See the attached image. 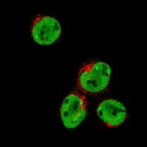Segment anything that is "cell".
Returning a JSON list of instances; mask_svg holds the SVG:
<instances>
[{
  "instance_id": "cell-1",
  "label": "cell",
  "mask_w": 147,
  "mask_h": 147,
  "mask_svg": "<svg viewBox=\"0 0 147 147\" xmlns=\"http://www.w3.org/2000/svg\"><path fill=\"white\" fill-rule=\"evenodd\" d=\"M110 78L111 69L108 64L93 61L80 68L77 80V87L88 95H99L107 91Z\"/></svg>"
},
{
  "instance_id": "cell-2",
  "label": "cell",
  "mask_w": 147,
  "mask_h": 147,
  "mask_svg": "<svg viewBox=\"0 0 147 147\" xmlns=\"http://www.w3.org/2000/svg\"><path fill=\"white\" fill-rule=\"evenodd\" d=\"M87 113L86 98L75 91L66 96L60 106V117L64 126L68 129H74L80 125Z\"/></svg>"
},
{
  "instance_id": "cell-3",
  "label": "cell",
  "mask_w": 147,
  "mask_h": 147,
  "mask_svg": "<svg viewBox=\"0 0 147 147\" xmlns=\"http://www.w3.org/2000/svg\"><path fill=\"white\" fill-rule=\"evenodd\" d=\"M31 35L37 44L49 46L60 40L62 29L56 18L38 14L32 21Z\"/></svg>"
},
{
  "instance_id": "cell-4",
  "label": "cell",
  "mask_w": 147,
  "mask_h": 147,
  "mask_svg": "<svg viewBox=\"0 0 147 147\" xmlns=\"http://www.w3.org/2000/svg\"><path fill=\"white\" fill-rule=\"evenodd\" d=\"M96 113L104 124L110 128L120 127L129 116L125 106L113 99H105L100 102L96 108Z\"/></svg>"
}]
</instances>
